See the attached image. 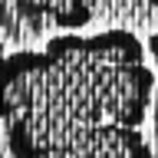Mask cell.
<instances>
[{
	"label": "cell",
	"instance_id": "cell-3",
	"mask_svg": "<svg viewBox=\"0 0 158 158\" xmlns=\"http://www.w3.org/2000/svg\"><path fill=\"white\" fill-rule=\"evenodd\" d=\"M145 53H148L152 59H155V66H158V30H155V33H152V36L145 40Z\"/></svg>",
	"mask_w": 158,
	"mask_h": 158
},
{
	"label": "cell",
	"instance_id": "cell-4",
	"mask_svg": "<svg viewBox=\"0 0 158 158\" xmlns=\"http://www.w3.org/2000/svg\"><path fill=\"white\" fill-rule=\"evenodd\" d=\"M152 125H155V135H158V96L152 99Z\"/></svg>",
	"mask_w": 158,
	"mask_h": 158
},
{
	"label": "cell",
	"instance_id": "cell-1",
	"mask_svg": "<svg viewBox=\"0 0 158 158\" xmlns=\"http://www.w3.org/2000/svg\"><path fill=\"white\" fill-rule=\"evenodd\" d=\"M155 73L132 30L63 33L0 56V125L13 158H152L142 122Z\"/></svg>",
	"mask_w": 158,
	"mask_h": 158
},
{
	"label": "cell",
	"instance_id": "cell-2",
	"mask_svg": "<svg viewBox=\"0 0 158 158\" xmlns=\"http://www.w3.org/2000/svg\"><path fill=\"white\" fill-rule=\"evenodd\" d=\"M33 10H43V13H49V17H56L59 27H86L89 20H92V7L89 3H46V7H33Z\"/></svg>",
	"mask_w": 158,
	"mask_h": 158
}]
</instances>
